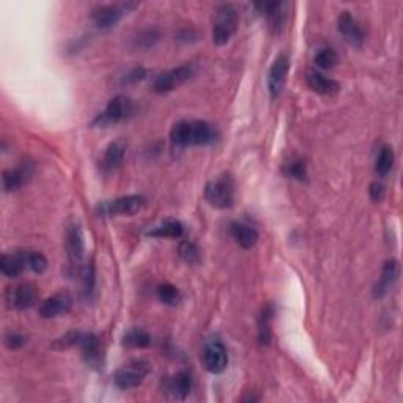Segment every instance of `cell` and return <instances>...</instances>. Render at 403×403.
<instances>
[{
    "mask_svg": "<svg viewBox=\"0 0 403 403\" xmlns=\"http://www.w3.org/2000/svg\"><path fill=\"white\" fill-rule=\"evenodd\" d=\"M394 150L391 145H383L375 161V172L380 177H386L394 168Z\"/></svg>",
    "mask_w": 403,
    "mask_h": 403,
    "instance_id": "cell-25",
    "label": "cell"
},
{
    "mask_svg": "<svg viewBox=\"0 0 403 403\" xmlns=\"http://www.w3.org/2000/svg\"><path fill=\"white\" fill-rule=\"evenodd\" d=\"M290 69V60L285 54H280L270 68V73H268V90L273 100H278L280 97V93L284 90L287 74H289Z\"/></svg>",
    "mask_w": 403,
    "mask_h": 403,
    "instance_id": "cell-12",
    "label": "cell"
},
{
    "mask_svg": "<svg viewBox=\"0 0 403 403\" xmlns=\"http://www.w3.org/2000/svg\"><path fill=\"white\" fill-rule=\"evenodd\" d=\"M400 274V266L397 260H388L385 266H383L381 276L378 279V282L375 285V296L383 298L386 296L389 292L392 290V287L395 285Z\"/></svg>",
    "mask_w": 403,
    "mask_h": 403,
    "instance_id": "cell-21",
    "label": "cell"
},
{
    "mask_svg": "<svg viewBox=\"0 0 403 403\" xmlns=\"http://www.w3.org/2000/svg\"><path fill=\"white\" fill-rule=\"evenodd\" d=\"M164 388L165 392L170 394L172 397L183 400L193 391V376H191L188 370H182V372H178L165 380Z\"/></svg>",
    "mask_w": 403,
    "mask_h": 403,
    "instance_id": "cell-19",
    "label": "cell"
},
{
    "mask_svg": "<svg viewBox=\"0 0 403 403\" xmlns=\"http://www.w3.org/2000/svg\"><path fill=\"white\" fill-rule=\"evenodd\" d=\"M67 252L71 266H81L82 260H84L86 245H84V235L79 226H69L67 230Z\"/></svg>",
    "mask_w": 403,
    "mask_h": 403,
    "instance_id": "cell-16",
    "label": "cell"
},
{
    "mask_svg": "<svg viewBox=\"0 0 403 403\" xmlns=\"http://www.w3.org/2000/svg\"><path fill=\"white\" fill-rule=\"evenodd\" d=\"M146 78V69L142 67H137V68H132L131 71H128L123 79H121V84L123 86H132V84H137V82L144 81Z\"/></svg>",
    "mask_w": 403,
    "mask_h": 403,
    "instance_id": "cell-35",
    "label": "cell"
},
{
    "mask_svg": "<svg viewBox=\"0 0 403 403\" xmlns=\"http://www.w3.org/2000/svg\"><path fill=\"white\" fill-rule=\"evenodd\" d=\"M150 362L145 360H132L121 366L115 374V385L120 389H132L142 385L150 374Z\"/></svg>",
    "mask_w": 403,
    "mask_h": 403,
    "instance_id": "cell-4",
    "label": "cell"
},
{
    "mask_svg": "<svg viewBox=\"0 0 403 403\" xmlns=\"http://www.w3.org/2000/svg\"><path fill=\"white\" fill-rule=\"evenodd\" d=\"M0 270L6 278H18L27 270V261H25V251H18L13 254H4L0 260Z\"/></svg>",
    "mask_w": 403,
    "mask_h": 403,
    "instance_id": "cell-22",
    "label": "cell"
},
{
    "mask_svg": "<svg viewBox=\"0 0 403 403\" xmlns=\"http://www.w3.org/2000/svg\"><path fill=\"white\" fill-rule=\"evenodd\" d=\"M337 30L342 35L343 41L353 48H361L364 44V32L356 18L350 11H342L337 18Z\"/></svg>",
    "mask_w": 403,
    "mask_h": 403,
    "instance_id": "cell-11",
    "label": "cell"
},
{
    "mask_svg": "<svg viewBox=\"0 0 403 403\" xmlns=\"http://www.w3.org/2000/svg\"><path fill=\"white\" fill-rule=\"evenodd\" d=\"M156 293H158L159 301H161L163 304H168V306H177L182 299L180 292H178L177 287H174L172 284L158 285Z\"/></svg>",
    "mask_w": 403,
    "mask_h": 403,
    "instance_id": "cell-28",
    "label": "cell"
},
{
    "mask_svg": "<svg viewBox=\"0 0 403 403\" xmlns=\"http://www.w3.org/2000/svg\"><path fill=\"white\" fill-rule=\"evenodd\" d=\"M159 40V34L156 29H146L140 32L137 36V46L140 48H151L153 44Z\"/></svg>",
    "mask_w": 403,
    "mask_h": 403,
    "instance_id": "cell-34",
    "label": "cell"
},
{
    "mask_svg": "<svg viewBox=\"0 0 403 403\" xmlns=\"http://www.w3.org/2000/svg\"><path fill=\"white\" fill-rule=\"evenodd\" d=\"M369 193H370V199H372L374 202H381L383 199H385V186H383V184L378 182L370 184Z\"/></svg>",
    "mask_w": 403,
    "mask_h": 403,
    "instance_id": "cell-37",
    "label": "cell"
},
{
    "mask_svg": "<svg viewBox=\"0 0 403 403\" xmlns=\"http://www.w3.org/2000/svg\"><path fill=\"white\" fill-rule=\"evenodd\" d=\"M131 114V101L130 98L123 97V95H118L114 100L109 101V104L102 112H100L95 120L92 121V125L95 128H109L120 123L128 118V115Z\"/></svg>",
    "mask_w": 403,
    "mask_h": 403,
    "instance_id": "cell-6",
    "label": "cell"
},
{
    "mask_svg": "<svg viewBox=\"0 0 403 403\" xmlns=\"http://www.w3.org/2000/svg\"><path fill=\"white\" fill-rule=\"evenodd\" d=\"M178 254L189 265H196L200 261V249L193 241H183L178 247Z\"/></svg>",
    "mask_w": 403,
    "mask_h": 403,
    "instance_id": "cell-31",
    "label": "cell"
},
{
    "mask_svg": "<svg viewBox=\"0 0 403 403\" xmlns=\"http://www.w3.org/2000/svg\"><path fill=\"white\" fill-rule=\"evenodd\" d=\"M205 199L211 207L227 210L235 203V182L230 175H221L205 186Z\"/></svg>",
    "mask_w": 403,
    "mask_h": 403,
    "instance_id": "cell-3",
    "label": "cell"
},
{
    "mask_svg": "<svg viewBox=\"0 0 403 403\" xmlns=\"http://www.w3.org/2000/svg\"><path fill=\"white\" fill-rule=\"evenodd\" d=\"M193 73V68L189 65H182L170 69V71H165L161 76H158L155 84H153V90L159 95L174 92L175 88L186 84Z\"/></svg>",
    "mask_w": 403,
    "mask_h": 403,
    "instance_id": "cell-9",
    "label": "cell"
},
{
    "mask_svg": "<svg viewBox=\"0 0 403 403\" xmlns=\"http://www.w3.org/2000/svg\"><path fill=\"white\" fill-rule=\"evenodd\" d=\"M233 240L238 243L243 249H252L259 241V232L254 227L243 222H232L230 226Z\"/></svg>",
    "mask_w": 403,
    "mask_h": 403,
    "instance_id": "cell-23",
    "label": "cell"
},
{
    "mask_svg": "<svg viewBox=\"0 0 403 403\" xmlns=\"http://www.w3.org/2000/svg\"><path fill=\"white\" fill-rule=\"evenodd\" d=\"M145 205V199L142 196L132 194V196H125L118 197L115 200L102 202L98 205V213L100 216H132L136 214L137 211L142 210Z\"/></svg>",
    "mask_w": 403,
    "mask_h": 403,
    "instance_id": "cell-7",
    "label": "cell"
},
{
    "mask_svg": "<svg viewBox=\"0 0 403 403\" xmlns=\"http://www.w3.org/2000/svg\"><path fill=\"white\" fill-rule=\"evenodd\" d=\"M6 306L10 309L16 310H27L34 307L38 301V290L32 284H21L16 287H10L5 295Z\"/></svg>",
    "mask_w": 403,
    "mask_h": 403,
    "instance_id": "cell-10",
    "label": "cell"
},
{
    "mask_svg": "<svg viewBox=\"0 0 403 403\" xmlns=\"http://www.w3.org/2000/svg\"><path fill=\"white\" fill-rule=\"evenodd\" d=\"M238 29V11L235 6L224 4L216 10L213 21V43L216 46L227 44Z\"/></svg>",
    "mask_w": 403,
    "mask_h": 403,
    "instance_id": "cell-2",
    "label": "cell"
},
{
    "mask_svg": "<svg viewBox=\"0 0 403 403\" xmlns=\"http://www.w3.org/2000/svg\"><path fill=\"white\" fill-rule=\"evenodd\" d=\"M149 235L156 236V238H175V240H178L184 235V226L178 219L169 217V219H164L161 224H159V226L150 230Z\"/></svg>",
    "mask_w": 403,
    "mask_h": 403,
    "instance_id": "cell-24",
    "label": "cell"
},
{
    "mask_svg": "<svg viewBox=\"0 0 403 403\" xmlns=\"http://www.w3.org/2000/svg\"><path fill=\"white\" fill-rule=\"evenodd\" d=\"M151 343V336L142 328H132L123 336V345L130 348H146Z\"/></svg>",
    "mask_w": 403,
    "mask_h": 403,
    "instance_id": "cell-26",
    "label": "cell"
},
{
    "mask_svg": "<svg viewBox=\"0 0 403 403\" xmlns=\"http://www.w3.org/2000/svg\"><path fill=\"white\" fill-rule=\"evenodd\" d=\"M139 4L136 2H120V4H111V5H102L98 6L97 10H93L92 19L95 25L101 30H109L115 27L120 22V19L123 18L128 13L136 8Z\"/></svg>",
    "mask_w": 403,
    "mask_h": 403,
    "instance_id": "cell-5",
    "label": "cell"
},
{
    "mask_svg": "<svg viewBox=\"0 0 403 403\" xmlns=\"http://www.w3.org/2000/svg\"><path fill=\"white\" fill-rule=\"evenodd\" d=\"M32 175H34V164H30V163H22L15 169L5 170L4 172V189L6 191V193L18 191L30 180Z\"/></svg>",
    "mask_w": 403,
    "mask_h": 403,
    "instance_id": "cell-18",
    "label": "cell"
},
{
    "mask_svg": "<svg viewBox=\"0 0 403 403\" xmlns=\"http://www.w3.org/2000/svg\"><path fill=\"white\" fill-rule=\"evenodd\" d=\"M78 347L82 350L87 364L92 367H100L102 364V351H101V342L100 337L93 332H81L78 339Z\"/></svg>",
    "mask_w": 403,
    "mask_h": 403,
    "instance_id": "cell-14",
    "label": "cell"
},
{
    "mask_svg": "<svg viewBox=\"0 0 403 403\" xmlns=\"http://www.w3.org/2000/svg\"><path fill=\"white\" fill-rule=\"evenodd\" d=\"M71 307H73V298L69 296L67 292H60L48 299H44L40 304V315L43 318H54L69 312L71 310Z\"/></svg>",
    "mask_w": 403,
    "mask_h": 403,
    "instance_id": "cell-15",
    "label": "cell"
},
{
    "mask_svg": "<svg viewBox=\"0 0 403 403\" xmlns=\"http://www.w3.org/2000/svg\"><path fill=\"white\" fill-rule=\"evenodd\" d=\"M202 362L203 367L208 370L210 374H222L227 369L228 364V355L227 348L219 339H211L205 343L202 351Z\"/></svg>",
    "mask_w": 403,
    "mask_h": 403,
    "instance_id": "cell-8",
    "label": "cell"
},
{
    "mask_svg": "<svg viewBox=\"0 0 403 403\" xmlns=\"http://www.w3.org/2000/svg\"><path fill=\"white\" fill-rule=\"evenodd\" d=\"M25 261H27V270L36 274H41L48 270V259L41 252L25 251Z\"/></svg>",
    "mask_w": 403,
    "mask_h": 403,
    "instance_id": "cell-32",
    "label": "cell"
},
{
    "mask_svg": "<svg viewBox=\"0 0 403 403\" xmlns=\"http://www.w3.org/2000/svg\"><path fill=\"white\" fill-rule=\"evenodd\" d=\"M306 82L310 90L318 95H323V97H332V95H337L341 92V84H339L337 81L326 78L325 74L313 71V69H309V71L306 73Z\"/></svg>",
    "mask_w": 403,
    "mask_h": 403,
    "instance_id": "cell-20",
    "label": "cell"
},
{
    "mask_svg": "<svg viewBox=\"0 0 403 403\" xmlns=\"http://www.w3.org/2000/svg\"><path fill=\"white\" fill-rule=\"evenodd\" d=\"M95 284H97V274H95V265L90 260L88 264L82 266V292H84L86 299H90L95 292Z\"/></svg>",
    "mask_w": 403,
    "mask_h": 403,
    "instance_id": "cell-27",
    "label": "cell"
},
{
    "mask_svg": "<svg viewBox=\"0 0 403 403\" xmlns=\"http://www.w3.org/2000/svg\"><path fill=\"white\" fill-rule=\"evenodd\" d=\"M217 131L207 121H178L170 131V142L174 149H186L193 145H210L216 142Z\"/></svg>",
    "mask_w": 403,
    "mask_h": 403,
    "instance_id": "cell-1",
    "label": "cell"
},
{
    "mask_svg": "<svg viewBox=\"0 0 403 403\" xmlns=\"http://www.w3.org/2000/svg\"><path fill=\"white\" fill-rule=\"evenodd\" d=\"M339 57L332 48H322L315 54V65L322 69H331L337 65Z\"/></svg>",
    "mask_w": 403,
    "mask_h": 403,
    "instance_id": "cell-30",
    "label": "cell"
},
{
    "mask_svg": "<svg viewBox=\"0 0 403 403\" xmlns=\"http://www.w3.org/2000/svg\"><path fill=\"white\" fill-rule=\"evenodd\" d=\"M126 155V142L125 140H114L107 145V149L104 150V155L101 159V169L104 174H112V172L117 170L121 164L125 161Z\"/></svg>",
    "mask_w": 403,
    "mask_h": 403,
    "instance_id": "cell-17",
    "label": "cell"
},
{
    "mask_svg": "<svg viewBox=\"0 0 403 403\" xmlns=\"http://www.w3.org/2000/svg\"><path fill=\"white\" fill-rule=\"evenodd\" d=\"M25 343H27V337H24L22 334H18V332H10V334L5 337V345L10 350L22 348Z\"/></svg>",
    "mask_w": 403,
    "mask_h": 403,
    "instance_id": "cell-36",
    "label": "cell"
},
{
    "mask_svg": "<svg viewBox=\"0 0 403 403\" xmlns=\"http://www.w3.org/2000/svg\"><path fill=\"white\" fill-rule=\"evenodd\" d=\"M284 174L289 178H295L298 182H304L307 178V165L303 159H292L284 168Z\"/></svg>",
    "mask_w": 403,
    "mask_h": 403,
    "instance_id": "cell-33",
    "label": "cell"
},
{
    "mask_svg": "<svg viewBox=\"0 0 403 403\" xmlns=\"http://www.w3.org/2000/svg\"><path fill=\"white\" fill-rule=\"evenodd\" d=\"M261 15L266 16L273 34H280L289 19V4L285 2H261L255 5Z\"/></svg>",
    "mask_w": 403,
    "mask_h": 403,
    "instance_id": "cell-13",
    "label": "cell"
},
{
    "mask_svg": "<svg viewBox=\"0 0 403 403\" xmlns=\"http://www.w3.org/2000/svg\"><path fill=\"white\" fill-rule=\"evenodd\" d=\"M271 320H273V307L268 306L260 315V328L259 339L261 343H270L271 341Z\"/></svg>",
    "mask_w": 403,
    "mask_h": 403,
    "instance_id": "cell-29",
    "label": "cell"
}]
</instances>
